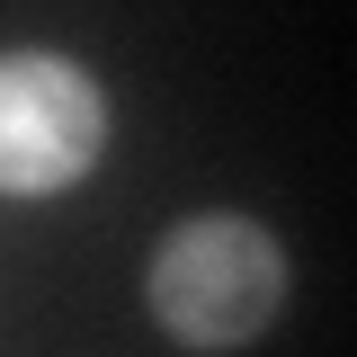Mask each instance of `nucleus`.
<instances>
[{
	"label": "nucleus",
	"mask_w": 357,
	"mask_h": 357,
	"mask_svg": "<svg viewBox=\"0 0 357 357\" xmlns=\"http://www.w3.org/2000/svg\"><path fill=\"white\" fill-rule=\"evenodd\" d=\"M286 304V259L250 215H197L152 250V312L178 349H241Z\"/></svg>",
	"instance_id": "obj_1"
},
{
	"label": "nucleus",
	"mask_w": 357,
	"mask_h": 357,
	"mask_svg": "<svg viewBox=\"0 0 357 357\" xmlns=\"http://www.w3.org/2000/svg\"><path fill=\"white\" fill-rule=\"evenodd\" d=\"M107 143V98L72 54H0V188L45 197Z\"/></svg>",
	"instance_id": "obj_2"
}]
</instances>
